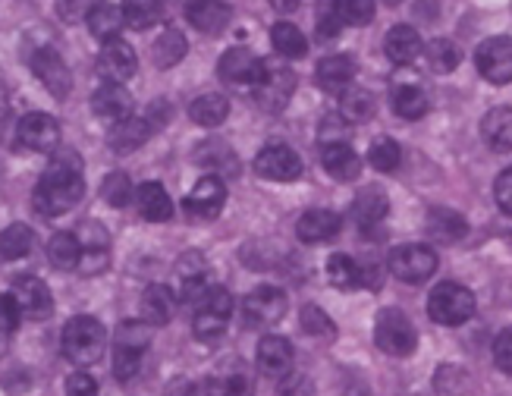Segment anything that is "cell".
<instances>
[{"instance_id": "20", "label": "cell", "mask_w": 512, "mask_h": 396, "mask_svg": "<svg viewBox=\"0 0 512 396\" xmlns=\"http://www.w3.org/2000/svg\"><path fill=\"white\" fill-rule=\"evenodd\" d=\"M92 114L104 123H120V120L132 117V98L123 85L104 82L92 95Z\"/></svg>"}, {"instance_id": "6", "label": "cell", "mask_w": 512, "mask_h": 396, "mask_svg": "<svg viewBox=\"0 0 512 396\" xmlns=\"http://www.w3.org/2000/svg\"><path fill=\"white\" fill-rule=\"evenodd\" d=\"M151 343V327L142 321H120L114 337V374L117 381H132L139 374L142 356Z\"/></svg>"}, {"instance_id": "41", "label": "cell", "mask_w": 512, "mask_h": 396, "mask_svg": "<svg viewBox=\"0 0 512 396\" xmlns=\"http://www.w3.org/2000/svg\"><path fill=\"white\" fill-rule=\"evenodd\" d=\"M271 44H274V51L286 60H302L308 54V38L302 35L299 26H293V22H277V26L271 29Z\"/></svg>"}, {"instance_id": "16", "label": "cell", "mask_w": 512, "mask_h": 396, "mask_svg": "<svg viewBox=\"0 0 512 396\" xmlns=\"http://www.w3.org/2000/svg\"><path fill=\"white\" fill-rule=\"evenodd\" d=\"M16 136L26 148L51 154L54 148H60V123L51 114H41V110H35V114H26L19 120Z\"/></svg>"}, {"instance_id": "27", "label": "cell", "mask_w": 512, "mask_h": 396, "mask_svg": "<svg viewBox=\"0 0 512 396\" xmlns=\"http://www.w3.org/2000/svg\"><path fill=\"white\" fill-rule=\"evenodd\" d=\"M387 211H390L387 192L377 189V186H365L352 202V217H355V224H359L362 233H371L387 217Z\"/></svg>"}, {"instance_id": "50", "label": "cell", "mask_w": 512, "mask_h": 396, "mask_svg": "<svg viewBox=\"0 0 512 396\" xmlns=\"http://www.w3.org/2000/svg\"><path fill=\"white\" fill-rule=\"evenodd\" d=\"M22 321V312L13 299V293H0V334H13Z\"/></svg>"}, {"instance_id": "45", "label": "cell", "mask_w": 512, "mask_h": 396, "mask_svg": "<svg viewBox=\"0 0 512 396\" xmlns=\"http://www.w3.org/2000/svg\"><path fill=\"white\" fill-rule=\"evenodd\" d=\"M35 233L26 224H10L4 233H0V258L4 261H19L32 252Z\"/></svg>"}, {"instance_id": "3", "label": "cell", "mask_w": 512, "mask_h": 396, "mask_svg": "<svg viewBox=\"0 0 512 396\" xmlns=\"http://www.w3.org/2000/svg\"><path fill=\"white\" fill-rule=\"evenodd\" d=\"M233 315V296L227 286H208L195 302V337L202 343H214L227 334V324Z\"/></svg>"}, {"instance_id": "36", "label": "cell", "mask_w": 512, "mask_h": 396, "mask_svg": "<svg viewBox=\"0 0 512 396\" xmlns=\"http://www.w3.org/2000/svg\"><path fill=\"white\" fill-rule=\"evenodd\" d=\"M189 117H192L195 126L214 129V126H220L230 117V98H224V95H198L189 104Z\"/></svg>"}, {"instance_id": "48", "label": "cell", "mask_w": 512, "mask_h": 396, "mask_svg": "<svg viewBox=\"0 0 512 396\" xmlns=\"http://www.w3.org/2000/svg\"><path fill=\"white\" fill-rule=\"evenodd\" d=\"M302 330L308 337H318V340H333L337 337V327H333L330 315L318 305H305L302 308Z\"/></svg>"}, {"instance_id": "21", "label": "cell", "mask_w": 512, "mask_h": 396, "mask_svg": "<svg viewBox=\"0 0 512 396\" xmlns=\"http://www.w3.org/2000/svg\"><path fill=\"white\" fill-rule=\"evenodd\" d=\"M230 16H233V10H230V4H224V0H189L186 4V19L205 35L224 32L230 26Z\"/></svg>"}, {"instance_id": "32", "label": "cell", "mask_w": 512, "mask_h": 396, "mask_svg": "<svg viewBox=\"0 0 512 396\" xmlns=\"http://www.w3.org/2000/svg\"><path fill=\"white\" fill-rule=\"evenodd\" d=\"M85 22H88V32H92L101 44L120 38V32H123V26H126L120 7L107 4V0H104V4H92V10H88Z\"/></svg>"}, {"instance_id": "39", "label": "cell", "mask_w": 512, "mask_h": 396, "mask_svg": "<svg viewBox=\"0 0 512 396\" xmlns=\"http://www.w3.org/2000/svg\"><path fill=\"white\" fill-rule=\"evenodd\" d=\"M428 107H431V101H428L425 88H421V85L409 82V85H396L393 88V110L403 120H421L428 114Z\"/></svg>"}, {"instance_id": "46", "label": "cell", "mask_w": 512, "mask_h": 396, "mask_svg": "<svg viewBox=\"0 0 512 396\" xmlns=\"http://www.w3.org/2000/svg\"><path fill=\"white\" fill-rule=\"evenodd\" d=\"M368 161H371L374 170L393 173V170H399V164H403V148H399L396 139L381 136V139H374V142H371V148H368Z\"/></svg>"}, {"instance_id": "23", "label": "cell", "mask_w": 512, "mask_h": 396, "mask_svg": "<svg viewBox=\"0 0 512 396\" xmlns=\"http://www.w3.org/2000/svg\"><path fill=\"white\" fill-rule=\"evenodd\" d=\"M142 321L148 327H164L173 321L176 315V308H180V299H176V293L170 290V286L164 283H154L148 286V290L142 293Z\"/></svg>"}, {"instance_id": "14", "label": "cell", "mask_w": 512, "mask_h": 396, "mask_svg": "<svg viewBox=\"0 0 512 396\" xmlns=\"http://www.w3.org/2000/svg\"><path fill=\"white\" fill-rule=\"evenodd\" d=\"M224 202H227V186L220 176H202V180L195 183V189L186 195V214L195 217V220H214L220 211H224Z\"/></svg>"}, {"instance_id": "51", "label": "cell", "mask_w": 512, "mask_h": 396, "mask_svg": "<svg viewBox=\"0 0 512 396\" xmlns=\"http://www.w3.org/2000/svg\"><path fill=\"white\" fill-rule=\"evenodd\" d=\"M88 10H92V0H57V16L63 22H70V26L85 22Z\"/></svg>"}, {"instance_id": "40", "label": "cell", "mask_w": 512, "mask_h": 396, "mask_svg": "<svg viewBox=\"0 0 512 396\" xmlns=\"http://www.w3.org/2000/svg\"><path fill=\"white\" fill-rule=\"evenodd\" d=\"M123 22L129 29L136 32H148L151 26H158V22L164 19V7L161 0H123Z\"/></svg>"}, {"instance_id": "30", "label": "cell", "mask_w": 512, "mask_h": 396, "mask_svg": "<svg viewBox=\"0 0 512 396\" xmlns=\"http://www.w3.org/2000/svg\"><path fill=\"white\" fill-rule=\"evenodd\" d=\"M148 139H151V123L142 120V117H126V120H120V123L110 126V132H107V145L114 148L117 154L136 151V148H142Z\"/></svg>"}, {"instance_id": "5", "label": "cell", "mask_w": 512, "mask_h": 396, "mask_svg": "<svg viewBox=\"0 0 512 396\" xmlns=\"http://www.w3.org/2000/svg\"><path fill=\"white\" fill-rule=\"evenodd\" d=\"M374 343L381 352L393 359H406L415 352L418 346V334H415V324L409 321V315L403 308H381L374 321Z\"/></svg>"}, {"instance_id": "26", "label": "cell", "mask_w": 512, "mask_h": 396, "mask_svg": "<svg viewBox=\"0 0 512 396\" xmlns=\"http://www.w3.org/2000/svg\"><path fill=\"white\" fill-rule=\"evenodd\" d=\"M258 368L261 374H271V378H283L286 371H293V343L286 337H261L258 343Z\"/></svg>"}, {"instance_id": "54", "label": "cell", "mask_w": 512, "mask_h": 396, "mask_svg": "<svg viewBox=\"0 0 512 396\" xmlns=\"http://www.w3.org/2000/svg\"><path fill=\"white\" fill-rule=\"evenodd\" d=\"M66 396H98V384L92 374L76 371L66 378Z\"/></svg>"}, {"instance_id": "1", "label": "cell", "mask_w": 512, "mask_h": 396, "mask_svg": "<svg viewBox=\"0 0 512 396\" xmlns=\"http://www.w3.org/2000/svg\"><path fill=\"white\" fill-rule=\"evenodd\" d=\"M54 158L48 164V170L41 173V180L35 183L32 192V205L35 211L57 217L73 211L82 195H85V180H82V158L73 148H54Z\"/></svg>"}, {"instance_id": "12", "label": "cell", "mask_w": 512, "mask_h": 396, "mask_svg": "<svg viewBox=\"0 0 512 396\" xmlns=\"http://www.w3.org/2000/svg\"><path fill=\"white\" fill-rule=\"evenodd\" d=\"M136 70H139V57L123 38L104 41V48L98 54V76L104 82L123 85V82H129L132 76H136Z\"/></svg>"}, {"instance_id": "7", "label": "cell", "mask_w": 512, "mask_h": 396, "mask_svg": "<svg viewBox=\"0 0 512 396\" xmlns=\"http://www.w3.org/2000/svg\"><path fill=\"white\" fill-rule=\"evenodd\" d=\"M293 92H296V73L280 60H261V73L252 85V98L264 110L277 114V110H283L289 104Z\"/></svg>"}, {"instance_id": "57", "label": "cell", "mask_w": 512, "mask_h": 396, "mask_svg": "<svg viewBox=\"0 0 512 396\" xmlns=\"http://www.w3.org/2000/svg\"><path fill=\"white\" fill-rule=\"evenodd\" d=\"M384 4H390V7H396V4H399V0H384Z\"/></svg>"}, {"instance_id": "10", "label": "cell", "mask_w": 512, "mask_h": 396, "mask_svg": "<svg viewBox=\"0 0 512 396\" xmlns=\"http://www.w3.org/2000/svg\"><path fill=\"white\" fill-rule=\"evenodd\" d=\"M478 73L494 82V85H506L512 79V38L509 35H494L478 44Z\"/></svg>"}, {"instance_id": "49", "label": "cell", "mask_w": 512, "mask_h": 396, "mask_svg": "<svg viewBox=\"0 0 512 396\" xmlns=\"http://www.w3.org/2000/svg\"><path fill=\"white\" fill-rule=\"evenodd\" d=\"M277 396H318L315 381L308 374H296V371H286L280 384H277Z\"/></svg>"}, {"instance_id": "15", "label": "cell", "mask_w": 512, "mask_h": 396, "mask_svg": "<svg viewBox=\"0 0 512 396\" xmlns=\"http://www.w3.org/2000/svg\"><path fill=\"white\" fill-rule=\"evenodd\" d=\"M286 293L277 290L271 283H261L246 296V321L255 327H267V324H277L286 315Z\"/></svg>"}, {"instance_id": "34", "label": "cell", "mask_w": 512, "mask_h": 396, "mask_svg": "<svg viewBox=\"0 0 512 396\" xmlns=\"http://www.w3.org/2000/svg\"><path fill=\"white\" fill-rule=\"evenodd\" d=\"M377 110V101L374 95L368 92V88H346V92L340 95V120L355 126V123H368L374 117Z\"/></svg>"}, {"instance_id": "31", "label": "cell", "mask_w": 512, "mask_h": 396, "mask_svg": "<svg viewBox=\"0 0 512 396\" xmlns=\"http://www.w3.org/2000/svg\"><path fill=\"white\" fill-rule=\"evenodd\" d=\"M421 48H425V44H421V35L412 26H393L384 38V54L396 66L412 63L421 54Z\"/></svg>"}, {"instance_id": "37", "label": "cell", "mask_w": 512, "mask_h": 396, "mask_svg": "<svg viewBox=\"0 0 512 396\" xmlns=\"http://www.w3.org/2000/svg\"><path fill=\"white\" fill-rule=\"evenodd\" d=\"M327 280L337 286V290H359L365 283V268L355 258L337 252L327 258Z\"/></svg>"}, {"instance_id": "17", "label": "cell", "mask_w": 512, "mask_h": 396, "mask_svg": "<svg viewBox=\"0 0 512 396\" xmlns=\"http://www.w3.org/2000/svg\"><path fill=\"white\" fill-rule=\"evenodd\" d=\"M13 299L19 305V312L29 318H48L54 312V296L48 290V283L38 277H19L13 283Z\"/></svg>"}, {"instance_id": "11", "label": "cell", "mask_w": 512, "mask_h": 396, "mask_svg": "<svg viewBox=\"0 0 512 396\" xmlns=\"http://www.w3.org/2000/svg\"><path fill=\"white\" fill-rule=\"evenodd\" d=\"M32 63V73L38 76V82L48 88L54 98H66L73 92V73L70 66L63 63V57L54 48H35L29 54Z\"/></svg>"}, {"instance_id": "44", "label": "cell", "mask_w": 512, "mask_h": 396, "mask_svg": "<svg viewBox=\"0 0 512 396\" xmlns=\"http://www.w3.org/2000/svg\"><path fill=\"white\" fill-rule=\"evenodd\" d=\"M425 57H428V66L437 76H450L456 66L462 63V51L456 48L450 38H434L425 48Z\"/></svg>"}, {"instance_id": "38", "label": "cell", "mask_w": 512, "mask_h": 396, "mask_svg": "<svg viewBox=\"0 0 512 396\" xmlns=\"http://www.w3.org/2000/svg\"><path fill=\"white\" fill-rule=\"evenodd\" d=\"M428 233L437 242H456L469 233V224H465L462 214H456L450 208H431L428 211Z\"/></svg>"}, {"instance_id": "55", "label": "cell", "mask_w": 512, "mask_h": 396, "mask_svg": "<svg viewBox=\"0 0 512 396\" xmlns=\"http://www.w3.org/2000/svg\"><path fill=\"white\" fill-rule=\"evenodd\" d=\"M164 396H195V387H192V381L180 378V381H173V384L167 387Z\"/></svg>"}, {"instance_id": "28", "label": "cell", "mask_w": 512, "mask_h": 396, "mask_svg": "<svg viewBox=\"0 0 512 396\" xmlns=\"http://www.w3.org/2000/svg\"><path fill=\"white\" fill-rule=\"evenodd\" d=\"M132 202H136L139 214L145 220H151V224H164V220H170L176 214L173 198L167 195V189L161 183H142L136 192H132Z\"/></svg>"}, {"instance_id": "43", "label": "cell", "mask_w": 512, "mask_h": 396, "mask_svg": "<svg viewBox=\"0 0 512 396\" xmlns=\"http://www.w3.org/2000/svg\"><path fill=\"white\" fill-rule=\"evenodd\" d=\"M48 258L60 271H76L79 268V239H76V233H66V230L54 233L48 239Z\"/></svg>"}, {"instance_id": "56", "label": "cell", "mask_w": 512, "mask_h": 396, "mask_svg": "<svg viewBox=\"0 0 512 396\" xmlns=\"http://www.w3.org/2000/svg\"><path fill=\"white\" fill-rule=\"evenodd\" d=\"M274 10H280V13H293V10H299V0H267Z\"/></svg>"}, {"instance_id": "25", "label": "cell", "mask_w": 512, "mask_h": 396, "mask_svg": "<svg viewBox=\"0 0 512 396\" xmlns=\"http://www.w3.org/2000/svg\"><path fill=\"white\" fill-rule=\"evenodd\" d=\"M315 79H318V85L324 88V92L343 95L346 88L352 85V79H355V57H349V54L324 57L318 63V70H315Z\"/></svg>"}, {"instance_id": "13", "label": "cell", "mask_w": 512, "mask_h": 396, "mask_svg": "<svg viewBox=\"0 0 512 396\" xmlns=\"http://www.w3.org/2000/svg\"><path fill=\"white\" fill-rule=\"evenodd\" d=\"M79 268L82 274H101L110 261V236L95 220H85L79 227Z\"/></svg>"}, {"instance_id": "8", "label": "cell", "mask_w": 512, "mask_h": 396, "mask_svg": "<svg viewBox=\"0 0 512 396\" xmlns=\"http://www.w3.org/2000/svg\"><path fill=\"white\" fill-rule=\"evenodd\" d=\"M390 274L403 283H425L437 271V252L425 242H409V246L390 249Z\"/></svg>"}, {"instance_id": "9", "label": "cell", "mask_w": 512, "mask_h": 396, "mask_svg": "<svg viewBox=\"0 0 512 396\" xmlns=\"http://www.w3.org/2000/svg\"><path fill=\"white\" fill-rule=\"evenodd\" d=\"M302 170H305L302 158L289 145H267L255 158V173L271 183H296Z\"/></svg>"}, {"instance_id": "35", "label": "cell", "mask_w": 512, "mask_h": 396, "mask_svg": "<svg viewBox=\"0 0 512 396\" xmlns=\"http://www.w3.org/2000/svg\"><path fill=\"white\" fill-rule=\"evenodd\" d=\"M186 54H189V41L180 29H164L151 48V60L158 70H170V66H176Z\"/></svg>"}, {"instance_id": "47", "label": "cell", "mask_w": 512, "mask_h": 396, "mask_svg": "<svg viewBox=\"0 0 512 396\" xmlns=\"http://www.w3.org/2000/svg\"><path fill=\"white\" fill-rule=\"evenodd\" d=\"M132 192H136V189H132V180L123 170L107 173L104 183H101V198L110 208H126L132 202Z\"/></svg>"}, {"instance_id": "52", "label": "cell", "mask_w": 512, "mask_h": 396, "mask_svg": "<svg viewBox=\"0 0 512 396\" xmlns=\"http://www.w3.org/2000/svg\"><path fill=\"white\" fill-rule=\"evenodd\" d=\"M494 362L503 374H512V330H500L494 340Z\"/></svg>"}, {"instance_id": "53", "label": "cell", "mask_w": 512, "mask_h": 396, "mask_svg": "<svg viewBox=\"0 0 512 396\" xmlns=\"http://www.w3.org/2000/svg\"><path fill=\"white\" fill-rule=\"evenodd\" d=\"M494 198H497V208L509 217L512 214V170H500L497 183H494Z\"/></svg>"}, {"instance_id": "4", "label": "cell", "mask_w": 512, "mask_h": 396, "mask_svg": "<svg viewBox=\"0 0 512 396\" xmlns=\"http://www.w3.org/2000/svg\"><path fill=\"white\" fill-rule=\"evenodd\" d=\"M428 315L443 327H459L475 315V293L456 280H443L428 296Z\"/></svg>"}, {"instance_id": "42", "label": "cell", "mask_w": 512, "mask_h": 396, "mask_svg": "<svg viewBox=\"0 0 512 396\" xmlns=\"http://www.w3.org/2000/svg\"><path fill=\"white\" fill-rule=\"evenodd\" d=\"M340 26H368L374 19V0H324Z\"/></svg>"}, {"instance_id": "19", "label": "cell", "mask_w": 512, "mask_h": 396, "mask_svg": "<svg viewBox=\"0 0 512 396\" xmlns=\"http://www.w3.org/2000/svg\"><path fill=\"white\" fill-rule=\"evenodd\" d=\"M205 390H208V396H255V381L246 365L230 362L211 374Z\"/></svg>"}, {"instance_id": "18", "label": "cell", "mask_w": 512, "mask_h": 396, "mask_svg": "<svg viewBox=\"0 0 512 396\" xmlns=\"http://www.w3.org/2000/svg\"><path fill=\"white\" fill-rule=\"evenodd\" d=\"M176 280H180V299L195 305L198 296L208 290V258L202 252H186L176 261Z\"/></svg>"}, {"instance_id": "29", "label": "cell", "mask_w": 512, "mask_h": 396, "mask_svg": "<svg viewBox=\"0 0 512 396\" xmlns=\"http://www.w3.org/2000/svg\"><path fill=\"white\" fill-rule=\"evenodd\" d=\"M321 164L333 180H340V183H352L355 176L362 173V158L346 142H327L321 148Z\"/></svg>"}, {"instance_id": "33", "label": "cell", "mask_w": 512, "mask_h": 396, "mask_svg": "<svg viewBox=\"0 0 512 396\" xmlns=\"http://www.w3.org/2000/svg\"><path fill=\"white\" fill-rule=\"evenodd\" d=\"M481 136L494 151L512 148V107L509 104L487 110V117L481 120Z\"/></svg>"}, {"instance_id": "22", "label": "cell", "mask_w": 512, "mask_h": 396, "mask_svg": "<svg viewBox=\"0 0 512 396\" xmlns=\"http://www.w3.org/2000/svg\"><path fill=\"white\" fill-rule=\"evenodd\" d=\"M217 73L230 85H255L261 73V57H255L249 48H230L217 63Z\"/></svg>"}, {"instance_id": "24", "label": "cell", "mask_w": 512, "mask_h": 396, "mask_svg": "<svg viewBox=\"0 0 512 396\" xmlns=\"http://www.w3.org/2000/svg\"><path fill=\"white\" fill-rule=\"evenodd\" d=\"M340 214L337 211H327V208H311L299 217L296 224V236L305 246H315V242H327L340 233Z\"/></svg>"}, {"instance_id": "2", "label": "cell", "mask_w": 512, "mask_h": 396, "mask_svg": "<svg viewBox=\"0 0 512 396\" xmlns=\"http://www.w3.org/2000/svg\"><path fill=\"white\" fill-rule=\"evenodd\" d=\"M104 346H107V334H104V324L98 318L76 315V318L66 321V327H63V356L70 359L76 368L101 362Z\"/></svg>"}]
</instances>
